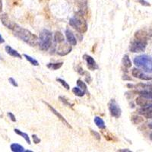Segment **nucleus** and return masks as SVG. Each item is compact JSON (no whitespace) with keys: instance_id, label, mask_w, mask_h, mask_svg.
<instances>
[{"instance_id":"1","label":"nucleus","mask_w":152,"mask_h":152,"mask_svg":"<svg viewBox=\"0 0 152 152\" xmlns=\"http://www.w3.org/2000/svg\"><path fill=\"white\" fill-rule=\"evenodd\" d=\"M12 31L14 32V34L16 37L24 41V43H28V45L31 46V47H35L38 44L39 38L35 34L31 33L29 30L21 28L16 24V26Z\"/></svg>"},{"instance_id":"2","label":"nucleus","mask_w":152,"mask_h":152,"mask_svg":"<svg viewBox=\"0 0 152 152\" xmlns=\"http://www.w3.org/2000/svg\"><path fill=\"white\" fill-rule=\"evenodd\" d=\"M69 24L80 34H85L88 31V23L81 12H77L74 16L69 19Z\"/></svg>"},{"instance_id":"3","label":"nucleus","mask_w":152,"mask_h":152,"mask_svg":"<svg viewBox=\"0 0 152 152\" xmlns=\"http://www.w3.org/2000/svg\"><path fill=\"white\" fill-rule=\"evenodd\" d=\"M134 64L145 72L152 73V57L150 56H138L134 59Z\"/></svg>"},{"instance_id":"4","label":"nucleus","mask_w":152,"mask_h":152,"mask_svg":"<svg viewBox=\"0 0 152 152\" xmlns=\"http://www.w3.org/2000/svg\"><path fill=\"white\" fill-rule=\"evenodd\" d=\"M53 34L49 30L44 29L40 32L38 40L39 48L42 51H47L52 46Z\"/></svg>"},{"instance_id":"5","label":"nucleus","mask_w":152,"mask_h":152,"mask_svg":"<svg viewBox=\"0 0 152 152\" xmlns=\"http://www.w3.org/2000/svg\"><path fill=\"white\" fill-rule=\"evenodd\" d=\"M139 96L135 100V103L141 107L152 105V91H137Z\"/></svg>"},{"instance_id":"6","label":"nucleus","mask_w":152,"mask_h":152,"mask_svg":"<svg viewBox=\"0 0 152 152\" xmlns=\"http://www.w3.org/2000/svg\"><path fill=\"white\" fill-rule=\"evenodd\" d=\"M147 45L148 40L135 38L130 43L129 50L132 53H142L145 51L146 47H147Z\"/></svg>"},{"instance_id":"7","label":"nucleus","mask_w":152,"mask_h":152,"mask_svg":"<svg viewBox=\"0 0 152 152\" xmlns=\"http://www.w3.org/2000/svg\"><path fill=\"white\" fill-rule=\"evenodd\" d=\"M109 111L111 116L114 118H119L121 116L122 114V110L119 107V104L116 103V101L114 99L110 101L109 103Z\"/></svg>"},{"instance_id":"8","label":"nucleus","mask_w":152,"mask_h":152,"mask_svg":"<svg viewBox=\"0 0 152 152\" xmlns=\"http://www.w3.org/2000/svg\"><path fill=\"white\" fill-rule=\"evenodd\" d=\"M59 46L57 48L56 53L58 55L61 56H64L68 55L72 50V47L71 44L63 43V42L61 43H59Z\"/></svg>"},{"instance_id":"9","label":"nucleus","mask_w":152,"mask_h":152,"mask_svg":"<svg viewBox=\"0 0 152 152\" xmlns=\"http://www.w3.org/2000/svg\"><path fill=\"white\" fill-rule=\"evenodd\" d=\"M132 75L133 77L138 78V79L145 80V81H150V80H152V77L148 75L147 74H145V72H143L142 70H140V69H136V68H134L132 69Z\"/></svg>"},{"instance_id":"10","label":"nucleus","mask_w":152,"mask_h":152,"mask_svg":"<svg viewBox=\"0 0 152 152\" xmlns=\"http://www.w3.org/2000/svg\"><path fill=\"white\" fill-rule=\"evenodd\" d=\"M43 103H44V104H45L46 105H47V107H49V109H50V110H51V112H52L53 113L54 115H55V116H56V117L58 118V119H59V120H60V121L62 122V123H63V124H64V125H66V126H67V127H69V128L72 129V126H71V125L69 124V122H68L67 120H66V119H65V117H64V116H62V115H61V114H60V113H59V112H58V111H57L56 110L55 108H54V107H53L52 106L50 105V104H49L48 103L45 102V101H43Z\"/></svg>"},{"instance_id":"11","label":"nucleus","mask_w":152,"mask_h":152,"mask_svg":"<svg viewBox=\"0 0 152 152\" xmlns=\"http://www.w3.org/2000/svg\"><path fill=\"white\" fill-rule=\"evenodd\" d=\"M84 59L87 62V66H88V69L89 70H91V71H94V70H97V69H99L98 65L97 64L96 61L94 59V58L92 56L89 55H87V54H85L83 56Z\"/></svg>"},{"instance_id":"12","label":"nucleus","mask_w":152,"mask_h":152,"mask_svg":"<svg viewBox=\"0 0 152 152\" xmlns=\"http://www.w3.org/2000/svg\"><path fill=\"white\" fill-rule=\"evenodd\" d=\"M0 20H1L2 23L3 24V25H5V26L6 27V28H9V29L13 30L15 28V27L16 26L15 23H14L13 21H11L7 14L1 15H0Z\"/></svg>"},{"instance_id":"13","label":"nucleus","mask_w":152,"mask_h":152,"mask_svg":"<svg viewBox=\"0 0 152 152\" xmlns=\"http://www.w3.org/2000/svg\"><path fill=\"white\" fill-rule=\"evenodd\" d=\"M138 113L139 115L146 119H152V105L142 107L141 109L138 110Z\"/></svg>"},{"instance_id":"14","label":"nucleus","mask_w":152,"mask_h":152,"mask_svg":"<svg viewBox=\"0 0 152 152\" xmlns=\"http://www.w3.org/2000/svg\"><path fill=\"white\" fill-rule=\"evenodd\" d=\"M127 87L129 88H134L137 89V91H152V85H146V84H138V85H131L128 84Z\"/></svg>"},{"instance_id":"15","label":"nucleus","mask_w":152,"mask_h":152,"mask_svg":"<svg viewBox=\"0 0 152 152\" xmlns=\"http://www.w3.org/2000/svg\"><path fill=\"white\" fill-rule=\"evenodd\" d=\"M66 37L67 39V41L69 44H71L72 46H76L77 44V39L75 37L74 34L72 33V31L70 29H66Z\"/></svg>"},{"instance_id":"16","label":"nucleus","mask_w":152,"mask_h":152,"mask_svg":"<svg viewBox=\"0 0 152 152\" xmlns=\"http://www.w3.org/2000/svg\"><path fill=\"white\" fill-rule=\"evenodd\" d=\"M5 49V51H6V53H7L8 54H9L11 56L15 57V58H18V59H21V58H22V56H21V54L19 53L17 50H14V49H12L10 46H6Z\"/></svg>"},{"instance_id":"17","label":"nucleus","mask_w":152,"mask_h":152,"mask_svg":"<svg viewBox=\"0 0 152 152\" xmlns=\"http://www.w3.org/2000/svg\"><path fill=\"white\" fill-rule=\"evenodd\" d=\"M148 37H149V34L147 33L146 31H142V30H139V31H136L135 34V38L142 39V40H148Z\"/></svg>"},{"instance_id":"18","label":"nucleus","mask_w":152,"mask_h":152,"mask_svg":"<svg viewBox=\"0 0 152 152\" xmlns=\"http://www.w3.org/2000/svg\"><path fill=\"white\" fill-rule=\"evenodd\" d=\"M94 122L95 125L98 127L100 129H106V125L104 123V119L102 118L99 117V116H95L94 119Z\"/></svg>"},{"instance_id":"19","label":"nucleus","mask_w":152,"mask_h":152,"mask_svg":"<svg viewBox=\"0 0 152 152\" xmlns=\"http://www.w3.org/2000/svg\"><path fill=\"white\" fill-rule=\"evenodd\" d=\"M122 64L124 66L126 69H129L132 66V61L130 59L129 56L127 54H125L123 57V59H122Z\"/></svg>"},{"instance_id":"20","label":"nucleus","mask_w":152,"mask_h":152,"mask_svg":"<svg viewBox=\"0 0 152 152\" xmlns=\"http://www.w3.org/2000/svg\"><path fill=\"white\" fill-rule=\"evenodd\" d=\"M63 65V62H50V63H48L47 65V67L48 69H51V70H53V71H56V70H58V69H60L61 67Z\"/></svg>"},{"instance_id":"21","label":"nucleus","mask_w":152,"mask_h":152,"mask_svg":"<svg viewBox=\"0 0 152 152\" xmlns=\"http://www.w3.org/2000/svg\"><path fill=\"white\" fill-rule=\"evenodd\" d=\"M54 40L56 43H61L62 42H64L65 37L63 34L60 31H56L54 34Z\"/></svg>"},{"instance_id":"22","label":"nucleus","mask_w":152,"mask_h":152,"mask_svg":"<svg viewBox=\"0 0 152 152\" xmlns=\"http://www.w3.org/2000/svg\"><path fill=\"white\" fill-rule=\"evenodd\" d=\"M10 148L13 152H24L25 151L24 148L18 143H12L10 145Z\"/></svg>"},{"instance_id":"23","label":"nucleus","mask_w":152,"mask_h":152,"mask_svg":"<svg viewBox=\"0 0 152 152\" xmlns=\"http://www.w3.org/2000/svg\"><path fill=\"white\" fill-rule=\"evenodd\" d=\"M14 131H15V132L16 134H17V135H20V136L22 137V138H24V140L26 141L27 143H28V145H31V139H30L29 136H28V134H27V133L23 132H21V130L18 129H15Z\"/></svg>"},{"instance_id":"24","label":"nucleus","mask_w":152,"mask_h":152,"mask_svg":"<svg viewBox=\"0 0 152 152\" xmlns=\"http://www.w3.org/2000/svg\"><path fill=\"white\" fill-rule=\"evenodd\" d=\"M72 92L75 95H76L77 97H82L85 96V94H86V92L84 91L81 88H80L79 87H75L72 88Z\"/></svg>"},{"instance_id":"25","label":"nucleus","mask_w":152,"mask_h":152,"mask_svg":"<svg viewBox=\"0 0 152 152\" xmlns=\"http://www.w3.org/2000/svg\"><path fill=\"white\" fill-rule=\"evenodd\" d=\"M24 56L25 57V59H26L31 65H33V66H39V62H38V61L37 60V59H34L33 57L27 55V54H24Z\"/></svg>"},{"instance_id":"26","label":"nucleus","mask_w":152,"mask_h":152,"mask_svg":"<svg viewBox=\"0 0 152 152\" xmlns=\"http://www.w3.org/2000/svg\"><path fill=\"white\" fill-rule=\"evenodd\" d=\"M77 85H78V86L80 88H81V89H82L84 91H85L86 93H88V87H87V85L85 83V82H84L83 81H82V80L78 79V81H77Z\"/></svg>"},{"instance_id":"27","label":"nucleus","mask_w":152,"mask_h":152,"mask_svg":"<svg viewBox=\"0 0 152 152\" xmlns=\"http://www.w3.org/2000/svg\"><path fill=\"white\" fill-rule=\"evenodd\" d=\"M56 81H58L59 84H61L63 88H66V90H69V89H70V86H69V85L67 83V82H66V81H65L64 79H62V78H57Z\"/></svg>"},{"instance_id":"28","label":"nucleus","mask_w":152,"mask_h":152,"mask_svg":"<svg viewBox=\"0 0 152 152\" xmlns=\"http://www.w3.org/2000/svg\"><path fill=\"white\" fill-rule=\"evenodd\" d=\"M132 121L134 124H139L143 122V118L139 116H134L132 118Z\"/></svg>"},{"instance_id":"29","label":"nucleus","mask_w":152,"mask_h":152,"mask_svg":"<svg viewBox=\"0 0 152 152\" xmlns=\"http://www.w3.org/2000/svg\"><path fill=\"white\" fill-rule=\"evenodd\" d=\"M59 100H60L61 102L63 103V104H64L65 105L68 106V107H73V104H72L71 103H69V101H68V100H66V98H65V97H62V96H60V97H59Z\"/></svg>"},{"instance_id":"30","label":"nucleus","mask_w":152,"mask_h":152,"mask_svg":"<svg viewBox=\"0 0 152 152\" xmlns=\"http://www.w3.org/2000/svg\"><path fill=\"white\" fill-rule=\"evenodd\" d=\"M90 131H91V135H93V136L96 139H97V140H98V141L100 140V138H101V137H100V135L99 134L98 132H97L94 131V130H92V129H91Z\"/></svg>"},{"instance_id":"31","label":"nucleus","mask_w":152,"mask_h":152,"mask_svg":"<svg viewBox=\"0 0 152 152\" xmlns=\"http://www.w3.org/2000/svg\"><path fill=\"white\" fill-rule=\"evenodd\" d=\"M9 83H10L12 86L15 87V88H18V85L17 81H16L13 78H9Z\"/></svg>"},{"instance_id":"32","label":"nucleus","mask_w":152,"mask_h":152,"mask_svg":"<svg viewBox=\"0 0 152 152\" xmlns=\"http://www.w3.org/2000/svg\"><path fill=\"white\" fill-rule=\"evenodd\" d=\"M32 139H33L34 141V144H39L40 142V138H38V136L37 135H32Z\"/></svg>"},{"instance_id":"33","label":"nucleus","mask_w":152,"mask_h":152,"mask_svg":"<svg viewBox=\"0 0 152 152\" xmlns=\"http://www.w3.org/2000/svg\"><path fill=\"white\" fill-rule=\"evenodd\" d=\"M7 115H8V116H9V119H10L12 122H16L15 116V115L13 113H12L9 112L7 113Z\"/></svg>"},{"instance_id":"34","label":"nucleus","mask_w":152,"mask_h":152,"mask_svg":"<svg viewBox=\"0 0 152 152\" xmlns=\"http://www.w3.org/2000/svg\"><path fill=\"white\" fill-rule=\"evenodd\" d=\"M138 2L141 4L142 5H144V6H150V3L148 2L147 1L145 0H138Z\"/></svg>"},{"instance_id":"35","label":"nucleus","mask_w":152,"mask_h":152,"mask_svg":"<svg viewBox=\"0 0 152 152\" xmlns=\"http://www.w3.org/2000/svg\"><path fill=\"white\" fill-rule=\"evenodd\" d=\"M117 151L119 152H131V151L129 150V149H119Z\"/></svg>"},{"instance_id":"36","label":"nucleus","mask_w":152,"mask_h":152,"mask_svg":"<svg viewBox=\"0 0 152 152\" xmlns=\"http://www.w3.org/2000/svg\"><path fill=\"white\" fill-rule=\"evenodd\" d=\"M5 43V40L3 39V37H2L1 34H0V44H2V43Z\"/></svg>"},{"instance_id":"37","label":"nucleus","mask_w":152,"mask_h":152,"mask_svg":"<svg viewBox=\"0 0 152 152\" xmlns=\"http://www.w3.org/2000/svg\"><path fill=\"white\" fill-rule=\"evenodd\" d=\"M2 1L0 0V12H2Z\"/></svg>"},{"instance_id":"38","label":"nucleus","mask_w":152,"mask_h":152,"mask_svg":"<svg viewBox=\"0 0 152 152\" xmlns=\"http://www.w3.org/2000/svg\"><path fill=\"white\" fill-rule=\"evenodd\" d=\"M148 127H149V128L151 129H152V123H150V124L148 125Z\"/></svg>"},{"instance_id":"39","label":"nucleus","mask_w":152,"mask_h":152,"mask_svg":"<svg viewBox=\"0 0 152 152\" xmlns=\"http://www.w3.org/2000/svg\"><path fill=\"white\" fill-rule=\"evenodd\" d=\"M150 138H151V140L152 141V133L150 135Z\"/></svg>"},{"instance_id":"40","label":"nucleus","mask_w":152,"mask_h":152,"mask_svg":"<svg viewBox=\"0 0 152 152\" xmlns=\"http://www.w3.org/2000/svg\"><path fill=\"white\" fill-rule=\"evenodd\" d=\"M25 152H31V151H30V150H25Z\"/></svg>"},{"instance_id":"41","label":"nucleus","mask_w":152,"mask_h":152,"mask_svg":"<svg viewBox=\"0 0 152 152\" xmlns=\"http://www.w3.org/2000/svg\"><path fill=\"white\" fill-rule=\"evenodd\" d=\"M0 59H2V57H1V56H0Z\"/></svg>"}]
</instances>
